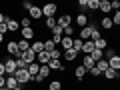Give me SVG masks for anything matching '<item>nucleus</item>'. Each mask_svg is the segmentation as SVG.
<instances>
[{
	"instance_id": "35",
	"label": "nucleus",
	"mask_w": 120,
	"mask_h": 90,
	"mask_svg": "<svg viewBox=\"0 0 120 90\" xmlns=\"http://www.w3.org/2000/svg\"><path fill=\"white\" fill-rule=\"evenodd\" d=\"M48 88L50 90H62V84H60V80H52L50 84H48Z\"/></svg>"
},
{
	"instance_id": "42",
	"label": "nucleus",
	"mask_w": 120,
	"mask_h": 90,
	"mask_svg": "<svg viewBox=\"0 0 120 90\" xmlns=\"http://www.w3.org/2000/svg\"><path fill=\"white\" fill-rule=\"evenodd\" d=\"M74 34V28H72V24L68 26V28H64V36H72Z\"/></svg>"
},
{
	"instance_id": "12",
	"label": "nucleus",
	"mask_w": 120,
	"mask_h": 90,
	"mask_svg": "<svg viewBox=\"0 0 120 90\" xmlns=\"http://www.w3.org/2000/svg\"><path fill=\"white\" fill-rule=\"evenodd\" d=\"M72 42H74L72 36H64V38H62V42H60V46H62V52H64V50H70V48H72Z\"/></svg>"
},
{
	"instance_id": "13",
	"label": "nucleus",
	"mask_w": 120,
	"mask_h": 90,
	"mask_svg": "<svg viewBox=\"0 0 120 90\" xmlns=\"http://www.w3.org/2000/svg\"><path fill=\"white\" fill-rule=\"evenodd\" d=\"M90 34H92V26H86V28H80V36H78V38H82L86 42V40H90Z\"/></svg>"
},
{
	"instance_id": "14",
	"label": "nucleus",
	"mask_w": 120,
	"mask_h": 90,
	"mask_svg": "<svg viewBox=\"0 0 120 90\" xmlns=\"http://www.w3.org/2000/svg\"><path fill=\"white\" fill-rule=\"evenodd\" d=\"M38 72H40V64H38V62H32V64H28V74H30L32 78L38 76Z\"/></svg>"
},
{
	"instance_id": "3",
	"label": "nucleus",
	"mask_w": 120,
	"mask_h": 90,
	"mask_svg": "<svg viewBox=\"0 0 120 90\" xmlns=\"http://www.w3.org/2000/svg\"><path fill=\"white\" fill-rule=\"evenodd\" d=\"M14 78L18 80V84H28L30 80H32V76L28 74V70H16V74H14Z\"/></svg>"
},
{
	"instance_id": "33",
	"label": "nucleus",
	"mask_w": 120,
	"mask_h": 90,
	"mask_svg": "<svg viewBox=\"0 0 120 90\" xmlns=\"http://www.w3.org/2000/svg\"><path fill=\"white\" fill-rule=\"evenodd\" d=\"M88 56H92V60H94V62H98V60L104 58V52H102V50H94L92 54H88Z\"/></svg>"
},
{
	"instance_id": "25",
	"label": "nucleus",
	"mask_w": 120,
	"mask_h": 90,
	"mask_svg": "<svg viewBox=\"0 0 120 90\" xmlns=\"http://www.w3.org/2000/svg\"><path fill=\"white\" fill-rule=\"evenodd\" d=\"M94 46H96V50L104 52V48H108V40L106 38H98V40H94Z\"/></svg>"
},
{
	"instance_id": "46",
	"label": "nucleus",
	"mask_w": 120,
	"mask_h": 90,
	"mask_svg": "<svg viewBox=\"0 0 120 90\" xmlns=\"http://www.w3.org/2000/svg\"><path fill=\"white\" fill-rule=\"evenodd\" d=\"M0 76H6V68H4V62H0Z\"/></svg>"
},
{
	"instance_id": "45",
	"label": "nucleus",
	"mask_w": 120,
	"mask_h": 90,
	"mask_svg": "<svg viewBox=\"0 0 120 90\" xmlns=\"http://www.w3.org/2000/svg\"><path fill=\"white\" fill-rule=\"evenodd\" d=\"M6 32H8V26L4 22V24H0V34H6Z\"/></svg>"
},
{
	"instance_id": "38",
	"label": "nucleus",
	"mask_w": 120,
	"mask_h": 90,
	"mask_svg": "<svg viewBox=\"0 0 120 90\" xmlns=\"http://www.w3.org/2000/svg\"><path fill=\"white\" fill-rule=\"evenodd\" d=\"M60 56H62V54H60L58 48H54V50L50 52V58H52V60H60Z\"/></svg>"
},
{
	"instance_id": "48",
	"label": "nucleus",
	"mask_w": 120,
	"mask_h": 90,
	"mask_svg": "<svg viewBox=\"0 0 120 90\" xmlns=\"http://www.w3.org/2000/svg\"><path fill=\"white\" fill-rule=\"evenodd\" d=\"M22 6H24L26 10H30V8H32V4H30V2H22Z\"/></svg>"
},
{
	"instance_id": "50",
	"label": "nucleus",
	"mask_w": 120,
	"mask_h": 90,
	"mask_svg": "<svg viewBox=\"0 0 120 90\" xmlns=\"http://www.w3.org/2000/svg\"><path fill=\"white\" fill-rule=\"evenodd\" d=\"M2 40H4V34H0V42H2Z\"/></svg>"
},
{
	"instance_id": "10",
	"label": "nucleus",
	"mask_w": 120,
	"mask_h": 90,
	"mask_svg": "<svg viewBox=\"0 0 120 90\" xmlns=\"http://www.w3.org/2000/svg\"><path fill=\"white\" fill-rule=\"evenodd\" d=\"M94 50H96L94 42H92V40H86V42H84V46H82V52H84V56L92 54V52H94Z\"/></svg>"
},
{
	"instance_id": "7",
	"label": "nucleus",
	"mask_w": 120,
	"mask_h": 90,
	"mask_svg": "<svg viewBox=\"0 0 120 90\" xmlns=\"http://www.w3.org/2000/svg\"><path fill=\"white\" fill-rule=\"evenodd\" d=\"M28 16H30V20H38V18H42V8H40V6H32V8L28 10Z\"/></svg>"
},
{
	"instance_id": "32",
	"label": "nucleus",
	"mask_w": 120,
	"mask_h": 90,
	"mask_svg": "<svg viewBox=\"0 0 120 90\" xmlns=\"http://www.w3.org/2000/svg\"><path fill=\"white\" fill-rule=\"evenodd\" d=\"M56 26H58V18H54V16H52V18H46V28H56Z\"/></svg>"
},
{
	"instance_id": "41",
	"label": "nucleus",
	"mask_w": 120,
	"mask_h": 90,
	"mask_svg": "<svg viewBox=\"0 0 120 90\" xmlns=\"http://www.w3.org/2000/svg\"><path fill=\"white\" fill-rule=\"evenodd\" d=\"M110 6H112V10H116V12L120 10V2H118V0H112V2H110Z\"/></svg>"
},
{
	"instance_id": "29",
	"label": "nucleus",
	"mask_w": 120,
	"mask_h": 90,
	"mask_svg": "<svg viewBox=\"0 0 120 90\" xmlns=\"http://www.w3.org/2000/svg\"><path fill=\"white\" fill-rule=\"evenodd\" d=\"M18 50H20V52L30 50V44H28V40H24V38H20V40H18Z\"/></svg>"
},
{
	"instance_id": "40",
	"label": "nucleus",
	"mask_w": 120,
	"mask_h": 90,
	"mask_svg": "<svg viewBox=\"0 0 120 90\" xmlns=\"http://www.w3.org/2000/svg\"><path fill=\"white\" fill-rule=\"evenodd\" d=\"M104 54H106V60H110V58H114V56H116V52L112 50V48H108V50L104 52Z\"/></svg>"
},
{
	"instance_id": "6",
	"label": "nucleus",
	"mask_w": 120,
	"mask_h": 90,
	"mask_svg": "<svg viewBox=\"0 0 120 90\" xmlns=\"http://www.w3.org/2000/svg\"><path fill=\"white\" fill-rule=\"evenodd\" d=\"M22 60H24L26 64H32V62H36V52L30 48V50H26V52H22Z\"/></svg>"
},
{
	"instance_id": "23",
	"label": "nucleus",
	"mask_w": 120,
	"mask_h": 90,
	"mask_svg": "<svg viewBox=\"0 0 120 90\" xmlns=\"http://www.w3.org/2000/svg\"><path fill=\"white\" fill-rule=\"evenodd\" d=\"M50 72H52V70L48 68V64L40 66V72H38V78H40V80H44V78H48V76H50Z\"/></svg>"
},
{
	"instance_id": "37",
	"label": "nucleus",
	"mask_w": 120,
	"mask_h": 90,
	"mask_svg": "<svg viewBox=\"0 0 120 90\" xmlns=\"http://www.w3.org/2000/svg\"><path fill=\"white\" fill-rule=\"evenodd\" d=\"M30 24H32V20H30L28 16H26V18H22V20H20V30H22V28H28Z\"/></svg>"
},
{
	"instance_id": "17",
	"label": "nucleus",
	"mask_w": 120,
	"mask_h": 90,
	"mask_svg": "<svg viewBox=\"0 0 120 90\" xmlns=\"http://www.w3.org/2000/svg\"><path fill=\"white\" fill-rule=\"evenodd\" d=\"M104 78H106V80H118V78H120V72L108 68V70H104Z\"/></svg>"
},
{
	"instance_id": "31",
	"label": "nucleus",
	"mask_w": 120,
	"mask_h": 90,
	"mask_svg": "<svg viewBox=\"0 0 120 90\" xmlns=\"http://www.w3.org/2000/svg\"><path fill=\"white\" fill-rule=\"evenodd\" d=\"M54 48H56V44L52 42V38H46V40H44V50H46V52H52Z\"/></svg>"
},
{
	"instance_id": "21",
	"label": "nucleus",
	"mask_w": 120,
	"mask_h": 90,
	"mask_svg": "<svg viewBox=\"0 0 120 90\" xmlns=\"http://www.w3.org/2000/svg\"><path fill=\"white\" fill-rule=\"evenodd\" d=\"M86 72H88V70H86L82 64H78V66H76V70H74V76H76L78 80H82V78L86 76Z\"/></svg>"
},
{
	"instance_id": "24",
	"label": "nucleus",
	"mask_w": 120,
	"mask_h": 90,
	"mask_svg": "<svg viewBox=\"0 0 120 90\" xmlns=\"http://www.w3.org/2000/svg\"><path fill=\"white\" fill-rule=\"evenodd\" d=\"M16 86H20L16 78H14V76H6V88H8V90H14Z\"/></svg>"
},
{
	"instance_id": "27",
	"label": "nucleus",
	"mask_w": 120,
	"mask_h": 90,
	"mask_svg": "<svg viewBox=\"0 0 120 90\" xmlns=\"http://www.w3.org/2000/svg\"><path fill=\"white\" fill-rule=\"evenodd\" d=\"M48 68H50V70H60V72H62V70H64V66L60 64V60H50Z\"/></svg>"
},
{
	"instance_id": "2",
	"label": "nucleus",
	"mask_w": 120,
	"mask_h": 90,
	"mask_svg": "<svg viewBox=\"0 0 120 90\" xmlns=\"http://www.w3.org/2000/svg\"><path fill=\"white\" fill-rule=\"evenodd\" d=\"M6 50H8V54L12 56L14 60H16V58H22V52L18 50V42H16V40H10V42L6 44Z\"/></svg>"
},
{
	"instance_id": "30",
	"label": "nucleus",
	"mask_w": 120,
	"mask_h": 90,
	"mask_svg": "<svg viewBox=\"0 0 120 90\" xmlns=\"http://www.w3.org/2000/svg\"><path fill=\"white\" fill-rule=\"evenodd\" d=\"M82 46H84V40L82 38H74V42H72V48L76 52H82Z\"/></svg>"
},
{
	"instance_id": "49",
	"label": "nucleus",
	"mask_w": 120,
	"mask_h": 90,
	"mask_svg": "<svg viewBox=\"0 0 120 90\" xmlns=\"http://www.w3.org/2000/svg\"><path fill=\"white\" fill-rule=\"evenodd\" d=\"M4 20H6V16H4L2 12H0V24H4Z\"/></svg>"
},
{
	"instance_id": "28",
	"label": "nucleus",
	"mask_w": 120,
	"mask_h": 90,
	"mask_svg": "<svg viewBox=\"0 0 120 90\" xmlns=\"http://www.w3.org/2000/svg\"><path fill=\"white\" fill-rule=\"evenodd\" d=\"M96 68H98L100 70V72H102L104 74V70H108V68H110V66H108V60H98V62H96Z\"/></svg>"
},
{
	"instance_id": "43",
	"label": "nucleus",
	"mask_w": 120,
	"mask_h": 90,
	"mask_svg": "<svg viewBox=\"0 0 120 90\" xmlns=\"http://www.w3.org/2000/svg\"><path fill=\"white\" fill-rule=\"evenodd\" d=\"M78 6H80L82 10H86L88 8V0H78Z\"/></svg>"
},
{
	"instance_id": "47",
	"label": "nucleus",
	"mask_w": 120,
	"mask_h": 90,
	"mask_svg": "<svg viewBox=\"0 0 120 90\" xmlns=\"http://www.w3.org/2000/svg\"><path fill=\"white\" fill-rule=\"evenodd\" d=\"M0 88H6V76H0Z\"/></svg>"
},
{
	"instance_id": "15",
	"label": "nucleus",
	"mask_w": 120,
	"mask_h": 90,
	"mask_svg": "<svg viewBox=\"0 0 120 90\" xmlns=\"http://www.w3.org/2000/svg\"><path fill=\"white\" fill-rule=\"evenodd\" d=\"M108 66H110L112 70H116V72H120V56L116 54L114 58H110V60H108Z\"/></svg>"
},
{
	"instance_id": "39",
	"label": "nucleus",
	"mask_w": 120,
	"mask_h": 90,
	"mask_svg": "<svg viewBox=\"0 0 120 90\" xmlns=\"http://www.w3.org/2000/svg\"><path fill=\"white\" fill-rule=\"evenodd\" d=\"M112 24L120 26V12H114V16H112Z\"/></svg>"
},
{
	"instance_id": "52",
	"label": "nucleus",
	"mask_w": 120,
	"mask_h": 90,
	"mask_svg": "<svg viewBox=\"0 0 120 90\" xmlns=\"http://www.w3.org/2000/svg\"><path fill=\"white\" fill-rule=\"evenodd\" d=\"M0 90H8V88H0Z\"/></svg>"
},
{
	"instance_id": "51",
	"label": "nucleus",
	"mask_w": 120,
	"mask_h": 90,
	"mask_svg": "<svg viewBox=\"0 0 120 90\" xmlns=\"http://www.w3.org/2000/svg\"><path fill=\"white\" fill-rule=\"evenodd\" d=\"M14 90H22V86H16V88H14Z\"/></svg>"
},
{
	"instance_id": "20",
	"label": "nucleus",
	"mask_w": 120,
	"mask_h": 90,
	"mask_svg": "<svg viewBox=\"0 0 120 90\" xmlns=\"http://www.w3.org/2000/svg\"><path fill=\"white\" fill-rule=\"evenodd\" d=\"M100 12H104L106 16L112 12V6H110V2H108V0H100Z\"/></svg>"
},
{
	"instance_id": "18",
	"label": "nucleus",
	"mask_w": 120,
	"mask_h": 90,
	"mask_svg": "<svg viewBox=\"0 0 120 90\" xmlns=\"http://www.w3.org/2000/svg\"><path fill=\"white\" fill-rule=\"evenodd\" d=\"M82 66H84L86 70H92L96 66V62L92 60V56H84V58H82Z\"/></svg>"
},
{
	"instance_id": "26",
	"label": "nucleus",
	"mask_w": 120,
	"mask_h": 90,
	"mask_svg": "<svg viewBox=\"0 0 120 90\" xmlns=\"http://www.w3.org/2000/svg\"><path fill=\"white\" fill-rule=\"evenodd\" d=\"M62 56H64V60H68V62H70V60H74V58L78 56V52L74 50V48H70V50H64V52H62Z\"/></svg>"
},
{
	"instance_id": "11",
	"label": "nucleus",
	"mask_w": 120,
	"mask_h": 90,
	"mask_svg": "<svg viewBox=\"0 0 120 90\" xmlns=\"http://www.w3.org/2000/svg\"><path fill=\"white\" fill-rule=\"evenodd\" d=\"M6 26H8V30L10 32H16V30H20V22H16V20H12V18H8L6 16Z\"/></svg>"
},
{
	"instance_id": "1",
	"label": "nucleus",
	"mask_w": 120,
	"mask_h": 90,
	"mask_svg": "<svg viewBox=\"0 0 120 90\" xmlns=\"http://www.w3.org/2000/svg\"><path fill=\"white\" fill-rule=\"evenodd\" d=\"M4 68H6V76H14V74H16L18 66H16V60H14L12 56H8V58L4 60Z\"/></svg>"
},
{
	"instance_id": "34",
	"label": "nucleus",
	"mask_w": 120,
	"mask_h": 90,
	"mask_svg": "<svg viewBox=\"0 0 120 90\" xmlns=\"http://www.w3.org/2000/svg\"><path fill=\"white\" fill-rule=\"evenodd\" d=\"M88 10H100V0H88Z\"/></svg>"
},
{
	"instance_id": "22",
	"label": "nucleus",
	"mask_w": 120,
	"mask_h": 90,
	"mask_svg": "<svg viewBox=\"0 0 120 90\" xmlns=\"http://www.w3.org/2000/svg\"><path fill=\"white\" fill-rule=\"evenodd\" d=\"M76 24L80 26V28H86V26H88V16H86V14H78L76 16Z\"/></svg>"
},
{
	"instance_id": "36",
	"label": "nucleus",
	"mask_w": 120,
	"mask_h": 90,
	"mask_svg": "<svg viewBox=\"0 0 120 90\" xmlns=\"http://www.w3.org/2000/svg\"><path fill=\"white\" fill-rule=\"evenodd\" d=\"M16 66H18V70H28V64L22 58H16Z\"/></svg>"
},
{
	"instance_id": "44",
	"label": "nucleus",
	"mask_w": 120,
	"mask_h": 90,
	"mask_svg": "<svg viewBox=\"0 0 120 90\" xmlns=\"http://www.w3.org/2000/svg\"><path fill=\"white\" fill-rule=\"evenodd\" d=\"M88 72L92 74V76H100V74H102V72H100L98 68H96V66H94V68H92V70H88Z\"/></svg>"
},
{
	"instance_id": "53",
	"label": "nucleus",
	"mask_w": 120,
	"mask_h": 90,
	"mask_svg": "<svg viewBox=\"0 0 120 90\" xmlns=\"http://www.w3.org/2000/svg\"><path fill=\"white\" fill-rule=\"evenodd\" d=\"M118 12H120V10H118Z\"/></svg>"
},
{
	"instance_id": "19",
	"label": "nucleus",
	"mask_w": 120,
	"mask_h": 90,
	"mask_svg": "<svg viewBox=\"0 0 120 90\" xmlns=\"http://www.w3.org/2000/svg\"><path fill=\"white\" fill-rule=\"evenodd\" d=\"M100 26H102L104 30H112V28H114V24H112V18H110V16H104L102 20H100Z\"/></svg>"
},
{
	"instance_id": "5",
	"label": "nucleus",
	"mask_w": 120,
	"mask_h": 90,
	"mask_svg": "<svg viewBox=\"0 0 120 90\" xmlns=\"http://www.w3.org/2000/svg\"><path fill=\"white\" fill-rule=\"evenodd\" d=\"M50 52H46V50H44V52H40V54H36V62H38V64L40 66H44V64H50Z\"/></svg>"
},
{
	"instance_id": "8",
	"label": "nucleus",
	"mask_w": 120,
	"mask_h": 90,
	"mask_svg": "<svg viewBox=\"0 0 120 90\" xmlns=\"http://www.w3.org/2000/svg\"><path fill=\"white\" fill-rule=\"evenodd\" d=\"M70 22H72V16H70V14H62V16L58 18V26L60 28H68Z\"/></svg>"
},
{
	"instance_id": "9",
	"label": "nucleus",
	"mask_w": 120,
	"mask_h": 90,
	"mask_svg": "<svg viewBox=\"0 0 120 90\" xmlns=\"http://www.w3.org/2000/svg\"><path fill=\"white\" fill-rule=\"evenodd\" d=\"M20 34H22V38H24V40H28V42H30V40L34 38V28H32V26H28V28H22V30H20Z\"/></svg>"
},
{
	"instance_id": "4",
	"label": "nucleus",
	"mask_w": 120,
	"mask_h": 90,
	"mask_svg": "<svg viewBox=\"0 0 120 90\" xmlns=\"http://www.w3.org/2000/svg\"><path fill=\"white\" fill-rule=\"evenodd\" d=\"M56 10H58V6L52 4V2H50V4H44V6H42V16H44V18H52V16L56 14Z\"/></svg>"
},
{
	"instance_id": "16",
	"label": "nucleus",
	"mask_w": 120,
	"mask_h": 90,
	"mask_svg": "<svg viewBox=\"0 0 120 90\" xmlns=\"http://www.w3.org/2000/svg\"><path fill=\"white\" fill-rule=\"evenodd\" d=\"M30 48L36 52V54H40V52H44V40H34V42L30 44Z\"/></svg>"
}]
</instances>
